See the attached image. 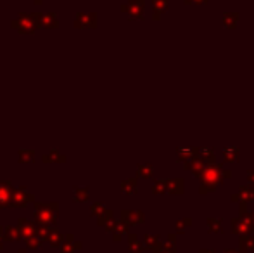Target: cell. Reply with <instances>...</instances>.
<instances>
[{"mask_svg":"<svg viewBox=\"0 0 254 253\" xmlns=\"http://www.w3.org/2000/svg\"><path fill=\"white\" fill-rule=\"evenodd\" d=\"M241 247H242V250H254V240L253 238H242V241H241Z\"/></svg>","mask_w":254,"mask_h":253,"instance_id":"obj_1","label":"cell"},{"mask_svg":"<svg viewBox=\"0 0 254 253\" xmlns=\"http://www.w3.org/2000/svg\"><path fill=\"white\" fill-rule=\"evenodd\" d=\"M157 253H175L173 250H168V248H166V250H163V252H157Z\"/></svg>","mask_w":254,"mask_h":253,"instance_id":"obj_2","label":"cell"},{"mask_svg":"<svg viewBox=\"0 0 254 253\" xmlns=\"http://www.w3.org/2000/svg\"><path fill=\"white\" fill-rule=\"evenodd\" d=\"M225 253H239V252H235V250H225Z\"/></svg>","mask_w":254,"mask_h":253,"instance_id":"obj_3","label":"cell"}]
</instances>
